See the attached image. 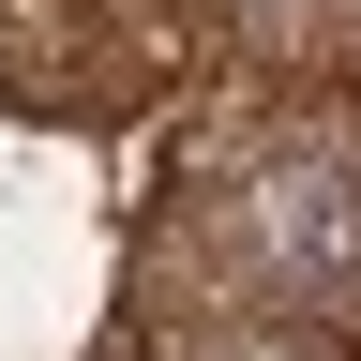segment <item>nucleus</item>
Listing matches in <instances>:
<instances>
[{
    "label": "nucleus",
    "mask_w": 361,
    "mask_h": 361,
    "mask_svg": "<svg viewBox=\"0 0 361 361\" xmlns=\"http://www.w3.org/2000/svg\"><path fill=\"white\" fill-rule=\"evenodd\" d=\"M226 226L286 316L361 331V90H301L286 121H256V151L226 166Z\"/></svg>",
    "instance_id": "obj_1"
},
{
    "label": "nucleus",
    "mask_w": 361,
    "mask_h": 361,
    "mask_svg": "<svg viewBox=\"0 0 361 361\" xmlns=\"http://www.w3.org/2000/svg\"><path fill=\"white\" fill-rule=\"evenodd\" d=\"M0 75L61 121H121L180 75V16L166 0H0Z\"/></svg>",
    "instance_id": "obj_2"
},
{
    "label": "nucleus",
    "mask_w": 361,
    "mask_h": 361,
    "mask_svg": "<svg viewBox=\"0 0 361 361\" xmlns=\"http://www.w3.org/2000/svg\"><path fill=\"white\" fill-rule=\"evenodd\" d=\"M211 30L241 45L256 75H286V90H301L316 61H346V0H211Z\"/></svg>",
    "instance_id": "obj_3"
},
{
    "label": "nucleus",
    "mask_w": 361,
    "mask_h": 361,
    "mask_svg": "<svg viewBox=\"0 0 361 361\" xmlns=\"http://www.w3.org/2000/svg\"><path fill=\"white\" fill-rule=\"evenodd\" d=\"M180 361H361V331H331V316H286V301H226L180 331Z\"/></svg>",
    "instance_id": "obj_4"
}]
</instances>
